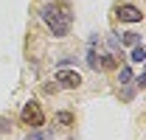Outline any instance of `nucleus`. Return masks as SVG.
I'll return each mask as SVG.
<instances>
[{
    "instance_id": "13",
    "label": "nucleus",
    "mask_w": 146,
    "mask_h": 140,
    "mask_svg": "<svg viewBox=\"0 0 146 140\" xmlns=\"http://www.w3.org/2000/svg\"><path fill=\"white\" fill-rule=\"evenodd\" d=\"M28 140H42V135H39V132H34V135H28Z\"/></svg>"
},
{
    "instance_id": "10",
    "label": "nucleus",
    "mask_w": 146,
    "mask_h": 140,
    "mask_svg": "<svg viewBox=\"0 0 146 140\" xmlns=\"http://www.w3.org/2000/svg\"><path fill=\"white\" fill-rule=\"evenodd\" d=\"M56 121H59V123H73V115H70V112H59Z\"/></svg>"
},
{
    "instance_id": "4",
    "label": "nucleus",
    "mask_w": 146,
    "mask_h": 140,
    "mask_svg": "<svg viewBox=\"0 0 146 140\" xmlns=\"http://www.w3.org/2000/svg\"><path fill=\"white\" fill-rule=\"evenodd\" d=\"M54 79L59 81V87H65V90H76L82 84V76H79L76 70H56Z\"/></svg>"
},
{
    "instance_id": "6",
    "label": "nucleus",
    "mask_w": 146,
    "mask_h": 140,
    "mask_svg": "<svg viewBox=\"0 0 146 140\" xmlns=\"http://www.w3.org/2000/svg\"><path fill=\"white\" fill-rule=\"evenodd\" d=\"M118 81H121V84H129V81H132V70H129V67H121V73H118Z\"/></svg>"
},
{
    "instance_id": "5",
    "label": "nucleus",
    "mask_w": 146,
    "mask_h": 140,
    "mask_svg": "<svg viewBox=\"0 0 146 140\" xmlns=\"http://www.w3.org/2000/svg\"><path fill=\"white\" fill-rule=\"evenodd\" d=\"M132 62H146V48L143 45H132Z\"/></svg>"
},
{
    "instance_id": "8",
    "label": "nucleus",
    "mask_w": 146,
    "mask_h": 140,
    "mask_svg": "<svg viewBox=\"0 0 146 140\" xmlns=\"http://www.w3.org/2000/svg\"><path fill=\"white\" fill-rule=\"evenodd\" d=\"M98 67H115V59H112L110 53H104V56H101V62H98Z\"/></svg>"
},
{
    "instance_id": "2",
    "label": "nucleus",
    "mask_w": 146,
    "mask_h": 140,
    "mask_svg": "<svg viewBox=\"0 0 146 140\" xmlns=\"http://www.w3.org/2000/svg\"><path fill=\"white\" fill-rule=\"evenodd\" d=\"M20 118H23V123H25V126H34V129H39V126L45 123V115H42V106L36 104V101H28V104L23 106Z\"/></svg>"
},
{
    "instance_id": "11",
    "label": "nucleus",
    "mask_w": 146,
    "mask_h": 140,
    "mask_svg": "<svg viewBox=\"0 0 146 140\" xmlns=\"http://www.w3.org/2000/svg\"><path fill=\"white\" fill-rule=\"evenodd\" d=\"M132 81H135V87H138V90H143V87H146V76H135Z\"/></svg>"
},
{
    "instance_id": "12",
    "label": "nucleus",
    "mask_w": 146,
    "mask_h": 140,
    "mask_svg": "<svg viewBox=\"0 0 146 140\" xmlns=\"http://www.w3.org/2000/svg\"><path fill=\"white\" fill-rule=\"evenodd\" d=\"M9 129H11V123L6 121V118H0V132H9Z\"/></svg>"
},
{
    "instance_id": "3",
    "label": "nucleus",
    "mask_w": 146,
    "mask_h": 140,
    "mask_svg": "<svg viewBox=\"0 0 146 140\" xmlns=\"http://www.w3.org/2000/svg\"><path fill=\"white\" fill-rule=\"evenodd\" d=\"M115 17L121 20V22H141V20H143V11H141L138 6H132V3H124V6H118Z\"/></svg>"
},
{
    "instance_id": "7",
    "label": "nucleus",
    "mask_w": 146,
    "mask_h": 140,
    "mask_svg": "<svg viewBox=\"0 0 146 140\" xmlns=\"http://www.w3.org/2000/svg\"><path fill=\"white\" fill-rule=\"evenodd\" d=\"M124 45H141V34H124Z\"/></svg>"
},
{
    "instance_id": "9",
    "label": "nucleus",
    "mask_w": 146,
    "mask_h": 140,
    "mask_svg": "<svg viewBox=\"0 0 146 140\" xmlns=\"http://www.w3.org/2000/svg\"><path fill=\"white\" fill-rule=\"evenodd\" d=\"M87 65H90L93 70H98V56H96V51L90 48V56H87Z\"/></svg>"
},
{
    "instance_id": "1",
    "label": "nucleus",
    "mask_w": 146,
    "mask_h": 140,
    "mask_svg": "<svg viewBox=\"0 0 146 140\" xmlns=\"http://www.w3.org/2000/svg\"><path fill=\"white\" fill-rule=\"evenodd\" d=\"M39 17L51 28L54 36H68V31L73 25V14H70V6L68 3H48V6H42Z\"/></svg>"
}]
</instances>
